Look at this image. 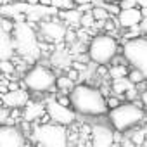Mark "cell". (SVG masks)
<instances>
[{
  "label": "cell",
  "mask_w": 147,
  "mask_h": 147,
  "mask_svg": "<svg viewBox=\"0 0 147 147\" xmlns=\"http://www.w3.org/2000/svg\"><path fill=\"white\" fill-rule=\"evenodd\" d=\"M71 107L82 116H106L109 113L107 99L104 94L87 83H78L69 92Z\"/></svg>",
  "instance_id": "1"
},
{
  "label": "cell",
  "mask_w": 147,
  "mask_h": 147,
  "mask_svg": "<svg viewBox=\"0 0 147 147\" xmlns=\"http://www.w3.org/2000/svg\"><path fill=\"white\" fill-rule=\"evenodd\" d=\"M109 123L116 131H128L137 128L144 119H145V113L142 109L140 104H137L135 100H126L121 102L119 106L109 109L107 113Z\"/></svg>",
  "instance_id": "2"
},
{
  "label": "cell",
  "mask_w": 147,
  "mask_h": 147,
  "mask_svg": "<svg viewBox=\"0 0 147 147\" xmlns=\"http://www.w3.org/2000/svg\"><path fill=\"white\" fill-rule=\"evenodd\" d=\"M14 43H16V52L28 61H33L40 55V42H38V30L31 26L30 21H16L14 30H12Z\"/></svg>",
  "instance_id": "3"
},
{
  "label": "cell",
  "mask_w": 147,
  "mask_h": 147,
  "mask_svg": "<svg viewBox=\"0 0 147 147\" xmlns=\"http://www.w3.org/2000/svg\"><path fill=\"white\" fill-rule=\"evenodd\" d=\"M119 52V45H118V40L114 36H111L109 33H99L92 38V42L87 45V54H88V59L94 62V64H99V66H106V64H111L116 55Z\"/></svg>",
  "instance_id": "4"
},
{
  "label": "cell",
  "mask_w": 147,
  "mask_h": 147,
  "mask_svg": "<svg viewBox=\"0 0 147 147\" xmlns=\"http://www.w3.org/2000/svg\"><path fill=\"white\" fill-rule=\"evenodd\" d=\"M33 142L43 147H64L69 144V133L67 126L59 123H40L33 125L31 130Z\"/></svg>",
  "instance_id": "5"
},
{
  "label": "cell",
  "mask_w": 147,
  "mask_h": 147,
  "mask_svg": "<svg viewBox=\"0 0 147 147\" xmlns=\"http://www.w3.org/2000/svg\"><path fill=\"white\" fill-rule=\"evenodd\" d=\"M55 82H57L55 73L50 67L42 66V64L31 66L24 73V78H23V83H24L26 90L38 92V94H45V92L52 90L55 87Z\"/></svg>",
  "instance_id": "6"
},
{
  "label": "cell",
  "mask_w": 147,
  "mask_h": 147,
  "mask_svg": "<svg viewBox=\"0 0 147 147\" xmlns=\"http://www.w3.org/2000/svg\"><path fill=\"white\" fill-rule=\"evenodd\" d=\"M123 57L125 61L140 69L145 78H147V36H137V38H128L125 43H123Z\"/></svg>",
  "instance_id": "7"
},
{
  "label": "cell",
  "mask_w": 147,
  "mask_h": 147,
  "mask_svg": "<svg viewBox=\"0 0 147 147\" xmlns=\"http://www.w3.org/2000/svg\"><path fill=\"white\" fill-rule=\"evenodd\" d=\"M38 35L42 36V40L50 42L54 45H59L61 42L66 40V33H67V24L59 18V14L45 18L38 23Z\"/></svg>",
  "instance_id": "8"
},
{
  "label": "cell",
  "mask_w": 147,
  "mask_h": 147,
  "mask_svg": "<svg viewBox=\"0 0 147 147\" xmlns=\"http://www.w3.org/2000/svg\"><path fill=\"white\" fill-rule=\"evenodd\" d=\"M45 109H47V116L50 118V121L64 125V126H71L76 121V111L71 106H66L62 102H59V99H49L45 102Z\"/></svg>",
  "instance_id": "9"
},
{
  "label": "cell",
  "mask_w": 147,
  "mask_h": 147,
  "mask_svg": "<svg viewBox=\"0 0 147 147\" xmlns=\"http://www.w3.org/2000/svg\"><path fill=\"white\" fill-rule=\"evenodd\" d=\"M26 144L23 130L12 123L0 125V147H19Z\"/></svg>",
  "instance_id": "10"
},
{
  "label": "cell",
  "mask_w": 147,
  "mask_h": 147,
  "mask_svg": "<svg viewBox=\"0 0 147 147\" xmlns=\"http://www.w3.org/2000/svg\"><path fill=\"white\" fill-rule=\"evenodd\" d=\"M116 130L114 128H109L107 125H94L92 126V140L90 144L95 145V147H111L114 142H116Z\"/></svg>",
  "instance_id": "11"
},
{
  "label": "cell",
  "mask_w": 147,
  "mask_h": 147,
  "mask_svg": "<svg viewBox=\"0 0 147 147\" xmlns=\"http://www.w3.org/2000/svg\"><path fill=\"white\" fill-rule=\"evenodd\" d=\"M0 99H2L4 106L9 107V109H21L30 102V94L18 87V88L7 90V94H4Z\"/></svg>",
  "instance_id": "12"
},
{
  "label": "cell",
  "mask_w": 147,
  "mask_h": 147,
  "mask_svg": "<svg viewBox=\"0 0 147 147\" xmlns=\"http://www.w3.org/2000/svg\"><path fill=\"white\" fill-rule=\"evenodd\" d=\"M14 55H16V43H14L12 31L5 30L0 24V61L12 59Z\"/></svg>",
  "instance_id": "13"
},
{
  "label": "cell",
  "mask_w": 147,
  "mask_h": 147,
  "mask_svg": "<svg viewBox=\"0 0 147 147\" xmlns=\"http://www.w3.org/2000/svg\"><path fill=\"white\" fill-rule=\"evenodd\" d=\"M142 11H140V7H131V9H121L119 12H118V26H121V28H125V30H128V28H131V26H137V24H140V21H142Z\"/></svg>",
  "instance_id": "14"
},
{
  "label": "cell",
  "mask_w": 147,
  "mask_h": 147,
  "mask_svg": "<svg viewBox=\"0 0 147 147\" xmlns=\"http://www.w3.org/2000/svg\"><path fill=\"white\" fill-rule=\"evenodd\" d=\"M47 114V109H45V102H28L24 106V113H23V118L26 123H35L36 119H40L42 116Z\"/></svg>",
  "instance_id": "15"
},
{
  "label": "cell",
  "mask_w": 147,
  "mask_h": 147,
  "mask_svg": "<svg viewBox=\"0 0 147 147\" xmlns=\"http://www.w3.org/2000/svg\"><path fill=\"white\" fill-rule=\"evenodd\" d=\"M82 16H83V11L78 7H71V9H64V11H59V18L67 24V28H78L82 26Z\"/></svg>",
  "instance_id": "16"
},
{
  "label": "cell",
  "mask_w": 147,
  "mask_h": 147,
  "mask_svg": "<svg viewBox=\"0 0 147 147\" xmlns=\"http://www.w3.org/2000/svg\"><path fill=\"white\" fill-rule=\"evenodd\" d=\"M69 61H71V55H69V52L64 50V49H62V50L57 49V50L54 52V55H52V64H55V66H59V67H67Z\"/></svg>",
  "instance_id": "17"
},
{
  "label": "cell",
  "mask_w": 147,
  "mask_h": 147,
  "mask_svg": "<svg viewBox=\"0 0 147 147\" xmlns=\"http://www.w3.org/2000/svg\"><path fill=\"white\" fill-rule=\"evenodd\" d=\"M126 64H128V62H126ZM126 64H113V66L109 67V76H111L113 80L128 76V67H126Z\"/></svg>",
  "instance_id": "18"
},
{
  "label": "cell",
  "mask_w": 147,
  "mask_h": 147,
  "mask_svg": "<svg viewBox=\"0 0 147 147\" xmlns=\"http://www.w3.org/2000/svg\"><path fill=\"white\" fill-rule=\"evenodd\" d=\"M128 80H130L135 87H138V85H142L147 78H145V75H144L140 69H137V67H133V66H131V69L128 71Z\"/></svg>",
  "instance_id": "19"
},
{
  "label": "cell",
  "mask_w": 147,
  "mask_h": 147,
  "mask_svg": "<svg viewBox=\"0 0 147 147\" xmlns=\"http://www.w3.org/2000/svg\"><path fill=\"white\" fill-rule=\"evenodd\" d=\"M55 87H57L59 90H62V92L69 94V92H71V88L75 87V80H71L69 76H61V78H57Z\"/></svg>",
  "instance_id": "20"
},
{
  "label": "cell",
  "mask_w": 147,
  "mask_h": 147,
  "mask_svg": "<svg viewBox=\"0 0 147 147\" xmlns=\"http://www.w3.org/2000/svg\"><path fill=\"white\" fill-rule=\"evenodd\" d=\"M92 14H94L95 21H106V19H109V16H111V12L107 11L106 5H94V7H92Z\"/></svg>",
  "instance_id": "21"
},
{
  "label": "cell",
  "mask_w": 147,
  "mask_h": 147,
  "mask_svg": "<svg viewBox=\"0 0 147 147\" xmlns=\"http://www.w3.org/2000/svg\"><path fill=\"white\" fill-rule=\"evenodd\" d=\"M95 18H94V14H92V9L90 11H83V16H82V28H85V30H88V28H94L95 26Z\"/></svg>",
  "instance_id": "22"
},
{
  "label": "cell",
  "mask_w": 147,
  "mask_h": 147,
  "mask_svg": "<svg viewBox=\"0 0 147 147\" xmlns=\"http://www.w3.org/2000/svg\"><path fill=\"white\" fill-rule=\"evenodd\" d=\"M50 4L59 9V11H64V9H71V7H76L75 0H50Z\"/></svg>",
  "instance_id": "23"
},
{
  "label": "cell",
  "mask_w": 147,
  "mask_h": 147,
  "mask_svg": "<svg viewBox=\"0 0 147 147\" xmlns=\"http://www.w3.org/2000/svg\"><path fill=\"white\" fill-rule=\"evenodd\" d=\"M16 69V66L12 64V59H4L0 61V71L4 73V75H12Z\"/></svg>",
  "instance_id": "24"
},
{
  "label": "cell",
  "mask_w": 147,
  "mask_h": 147,
  "mask_svg": "<svg viewBox=\"0 0 147 147\" xmlns=\"http://www.w3.org/2000/svg\"><path fill=\"white\" fill-rule=\"evenodd\" d=\"M130 137H131V142H133V144H145L147 133H145V130H135Z\"/></svg>",
  "instance_id": "25"
},
{
  "label": "cell",
  "mask_w": 147,
  "mask_h": 147,
  "mask_svg": "<svg viewBox=\"0 0 147 147\" xmlns=\"http://www.w3.org/2000/svg\"><path fill=\"white\" fill-rule=\"evenodd\" d=\"M2 123H11V118H9V107H5L2 99H0V125Z\"/></svg>",
  "instance_id": "26"
},
{
  "label": "cell",
  "mask_w": 147,
  "mask_h": 147,
  "mask_svg": "<svg viewBox=\"0 0 147 147\" xmlns=\"http://www.w3.org/2000/svg\"><path fill=\"white\" fill-rule=\"evenodd\" d=\"M131 7H138L137 0H119V9H131Z\"/></svg>",
  "instance_id": "27"
},
{
  "label": "cell",
  "mask_w": 147,
  "mask_h": 147,
  "mask_svg": "<svg viewBox=\"0 0 147 147\" xmlns=\"http://www.w3.org/2000/svg\"><path fill=\"white\" fill-rule=\"evenodd\" d=\"M119 104H121V97L116 95V94H114V97H109V99H107V106H109V109H113V107H116V106H119Z\"/></svg>",
  "instance_id": "28"
},
{
  "label": "cell",
  "mask_w": 147,
  "mask_h": 147,
  "mask_svg": "<svg viewBox=\"0 0 147 147\" xmlns=\"http://www.w3.org/2000/svg\"><path fill=\"white\" fill-rule=\"evenodd\" d=\"M140 30H142V35H147V18H142V21H140Z\"/></svg>",
  "instance_id": "29"
},
{
  "label": "cell",
  "mask_w": 147,
  "mask_h": 147,
  "mask_svg": "<svg viewBox=\"0 0 147 147\" xmlns=\"http://www.w3.org/2000/svg\"><path fill=\"white\" fill-rule=\"evenodd\" d=\"M140 100H142V104L147 107V88H145V90H142V94H140Z\"/></svg>",
  "instance_id": "30"
},
{
  "label": "cell",
  "mask_w": 147,
  "mask_h": 147,
  "mask_svg": "<svg viewBox=\"0 0 147 147\" xmlns=\"http://www.w3.org/2000/svg\"><path fill=\"white\" fill-rule=\"evenodd\" d=\"M75 4L76 5H88V4H92V0H75Z\"/></svg>",
  "instance_id": "31"
},
{
  "label": "cell",
  "mask_w": 147,
  "mask_h": 147,
  "mask_svg": "<svg viewBox=\"0 0 147 147\" xmlns=\"http://www.w3.org/2000/svg\"><path fill=\"white\" fill-rule=\"evenodd\" d=\"M138 7H147V0H137Z\"/></svg>",
  "instance_id": "32"
},
{
  "label": "cell",
  "mask_w": 147,
  "mask_h": 147,
  "mask_svg": "<svg viewBox=\"0 0 147 147\" xmlns=\"http://www.w3.org/2000/svg\"><path fill=\"white\" fill-rule=\"evenodd\" d=\"M28 4H31V5H36V4H40V0H26Z\"/></svg>",
  "instance_id": "33"
},
{
  "label": "cell",
  "mask_w": 147,
  "mask_h": 147,
  "mask_svg": "<svg viewBox=\"0 0 147 147\" xmlns=\"http://www.w3.org/2000/svg\"><path fill=\"white\" fill-rule=\"evenodd\" d=\"M140 11H142V16L147 18V7H140Z\"/></svg>",
  "instance_id": "34"
},
{
  "label": "cell",
  "mask_w": 147,
  "mask_h": 147,
  "mask_svg": "<svg viewBox=\"0 0 147 147\" xmlns=\"http://www.w3.org/2000/svg\"><path fill=\"white\" fill-rule=\"evenodd\" d=\"M11 2H26V0H11Z\"/></svg>",
  "instance_id": "35"
},
{
  "label": "cell",
  "mask_w": 147,
  "mask_h": 147,
  "mask_svg": "<svg viewBox=\"0 0 147 147\" xmlns=\"http://www.w3.org/2000/svg\"><path fill=\"white\" fill-rule=\"evenodd\" d=\"M5 2H7V0H0V5H4Z\"/></svg>",
  "instance_id": "36"
}]
</instances>
